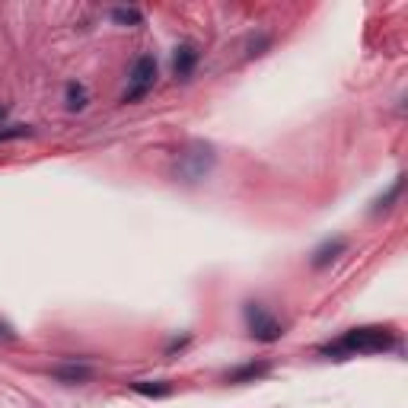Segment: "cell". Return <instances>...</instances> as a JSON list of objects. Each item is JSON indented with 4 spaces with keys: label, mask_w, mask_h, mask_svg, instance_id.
<instances>
[{
    "label": "cell",
    "mask_w": 408,
    "mask_h": 408,
    "mask_svg": "<svg viewBox=\"0 0 408 408\" xmlns=\"http://www.w3.org/2000/svg\"><path fill=\"white\" fill-rule=\"evenodd\" d=\"M4 115H7V109H4V105H0V118H4Z\"/></svg>",
    "instance_id": "cell-15"
},
{
    "label": "cell",
    "mask_w": 408,
    "mask_h": 408,
    "mask_svg": "<svg viewBox=\"0 0 408 408\" xmlns=\"http://www.w3.org/2000/svg\"><path fill=\"white\" fill-rule=\"evenodd\" d=\"M195 64H198V51H195V45H179V48H176V58H173L176 77H192Z\"/></svg>",
    "instance_id": "cell-5"
},
{
    "label": "cell",
    "mask_w": 408,
    "mask_h": 408,
    "mask_svg": "<svg viewBox=\"0 0 408 408\" xmlns=\"http://www.w3.org/2000/svg\"><path fill=\"white\" fill-rule=\"evenodd\" d=\"M112 20L115 22H121V26H140V10H134V7H115L112 10Z\"/></svg>",
    "instance_id": "cell-10"
},
{
    "label": "cell",
    "mask_w": 408,
    "mask_h": 408,
    "mask_svg": "<svg viewBox=\"0 0 408 408\" xmlns=\"http://www.w3.org/2000/svg\"><path fill=\"white\" fill-rule=\"evenodd\" d=\"M399 195H402V179H395V185L389 188V192L380 198V208H389V201H395V198H399Z\"/></svg>",
    "instance_id": "cell-13"
},
{
    "label": "cell",
    "mask_w": 408,
    "mask_h": 408,
    "mask_svg": "<svg viewBox=\"0 0 408 408\" xmlns=\"http://www.w3.org/2000/svg\"><path fill=\"white\" fill-rule=\"evenodd\" d=\"M345 249H348V242H345V239H332V242H325L322 249H319L316 256H312V268H325V265H329V262H335V258H338Z\"/></svg>",
    "instance_id": "cell-7"
},
{
    "label": "cell",
    "mask_w": 408,
    "mask_h": 408,
    "mask_svg": "<svg viewBox=\"0 0 408 408\" xmlns=\"http://www.w3.org/2000/svg\"><path fill=\"white\" fill-rule=\"evenodd\" d=\"M262 374H268V364H246V367H239V370H233V374H227V380L239 383V380H249V376H262Z\"/></svg>",
    "instance_id": "cell-11"
},
{
    "label": "cell",
    "mask_w": 408,
    "mask_h": 408,
    "mask_svg": "<svg viewBox=\"0 0 408 408\" xmlns=\"http://www.w3.org/2000/svg\"><path fill=\"white\" fill-rule=\"evenodd\" d=\"M153 84H157V58L140 55L138 61H134V67H131L128 90H125V96H121V103H138V99H144L147 93L153 90Z\"/></svg>",
    "instance_id": "cell-2"
},
{
    "label": "cell",
    "mask_w": 408,
    "mask_h": 408,
    "mask_svg": "<svg viewBox=\"0 0 408 408\" xmlns=\"http://www.w3.org/2000/svg\"><path fill=\"white\" fill-rule=\"evenodd\" d=\"M64 103H67L70 112L86 109V86H84V84H77V80H70L67 90H64Z\"/></svg>",
    "instance_id": "cell-8"
},
{
    "label": "cell",
    "mask_w": 408,
    "mask_h": 408,
    "mask_svg": "<svg viewBox=\"0 0 408 408\" xmlns=\"http://www.w3.org/2000/svg\"><path fill=\"white\" fill-rule=\"evenodd\" d=\"M32 134L26 125H16V128H7V131H0V144H7V140H16V138H26Z\"/></svg>",
    "instance_id": "cell-12"
},
{
    "label": "cell",
    "mask_w": 408,
    "mask_h": 408,
    "mask_svg": "<svg viewBox=\"0 0 408 408\" xmlns=\"http://www.w3.org/2000/svg\"><path fill=\"white\" fill-rule=\"evenodd\" d=\"M395 345V335L383 325H364V329H351L345 332V338H338L335 345L322 348V354H380L389 351Z\"/></svg>",
    "instance_id": "cell-1"
},
{
    "label": "cell",
    "mask_w": 408,
    "mask_h": 408,
    "mask_svg": "<svg viewBox=\"0 0 408 408\" xmlns=\"http://www.w3.org/2000/svg\"><path fill=\"white\" fill-rule=\"evenodd\" d=\"M211 163H214L211 150H188V153H182V157H179V166H176V173H179L185 182H195V179H201V176L208 173Z\"/></svg>",
    "instance_id": "cell-4"
},
{
    "label": "cell",
    "mask_w": 408,
    "mask_h": 408,
    "mask_svg": "<svg viewBox=\"0 0 408 408\" xmlns=\"http://www.w3.org/2000/svg\"><path fill=\"white\" fill-rule=\"evenodd\" d=\"M51 374L58 376V380H64V383H84V380H90V367L86 364H61V367H55Z\"/></svg>",
    "instance_id": "cell-6"
},
{
    "label": "cell",
    "mask_w": 408,
    "mask_h": 408,
    "mask_svg": "<svg viewBox=\"0 0 408 408\" xmlns=\"http://www.w3.org/2000/svg\"><path fill=\"white\" fill-rule=\"evenodd\" d=\"M246 322H249V335L256 341H277L284 335V325L258 303H246Z\"/></svg>",
    "instance_id": "cell-3"
},
{
    "label": "cell",
    "mask_w": 408,
    "mask_h": 408,
    "mask_svg": "<svg viewBox=\"0 0 408 408\" xmlns=\"http://www.w3.org/2000/svg\"><path fill=\"white\" fill-rule=\"evenodd\" d=\"M16 338V332H13V325H7V322H0V341H13Z\"/></svg>",
    "instance_id": "cell-14"
},
{
    "label": "cell",
    "mask_w": 408,
    "mask_h": 408,
    "mask_svg": "<svg viewBox=\"0 0 408 408\" xmlns=\"http://www.w3.org/2000/svg\"><path fill=\"white\" fill-rule=\"evenodd\" d=\"M134 393L150 395V399H163V395H173L169 383H134Z\"/></svg>",
    "instance_id": "cell-9"
}]
</instances>
